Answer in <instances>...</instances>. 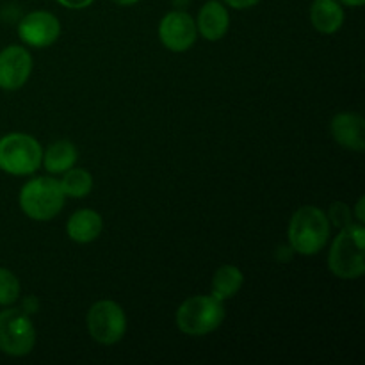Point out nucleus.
Listing matches in <instances>:
<instances>
[{"mask_svg": "<svg viewBox=\"0 0 365 365\" xmlns=\"http://www.w3.org/2000/svg\"><path fill=\"white\" fill-rule=\"evenodd\" d=\"M177 327L182 334L202 337L217 330L225 321L223 302L210 296H192L185 299L177 310Z\"/></svg>", "mask_w": 365, "mask_h": 365, "instance_id": "obj_3", "label": "nucleus"}, {"mask_svg": "<svg viewBox=\"0 0 365 365\" xmlns=\"http://www.w3.org/2000/svg\"><path fill=\"white\" fill-rule=\"evenodd\" d=\"M36 344V328L27 312L6 309L0 312V351L9 356H25Z\"/></svg>", "mask_w": 365, "mask_h": 365, "instance_id": "obj_6", "label": "nucleus"}, {"mask_svg": "<svg viewBox=\"0 0 365 365\" xmlns=\"http://www.w3.org/2000/svg\"><path fill=\"white\" fill-rule=\"evenodd\" d=\"M61 34V24L57 16L48 11H34L24 16L18 25V36L29 46L43 48L57 41Z\"/></svg>", "mask_w": 365, "mask_h": 365, "instance_id": "obj_9", "label": "nucleus"}, {"mask_svg": "<svg viewBox=\"0 0 365 365\" xmlns=\"http://www.w3.org/2000/svg\"><path fill=\"white\" fill-rule=\"evenodd\" d=\"M356 220L360 225H364V198H360L356 203Z\"/></svg>", "mask_w": 365, "mask_h": 365, "instance_id": "obj_22", "label": "nucleus"}, {"mask_svg": "<svg viewBox=\"0 0 365 365\" xmlns=\"http://www.w3.org/2000/svg\"><path fill=\"white\" fill-rule=\"evenodd\" d=\"M41 145L32 135L13 132L0 138V170L24 177L41 166Z\"/></svg>", "mask_w": 365, "mask_h": 365, "instance_id": "obj_5", "label": "nucleus"}, {"mask_svg": "<svg viewBox=\"0 0 365 365\" xmlns=\"http://www.w3.org/2000/svg\"><path fill=\"white\" fill-rule=\"evenodd\" d=\"M61 6L68 7V9H86V7L91 6L95 0H57Z\"/></svg>", "mask_w": 365, "mask_h": 365, "instance_id": "obj_20", "label": "nucleus"}, {"mask_svg": "<svg viewBox=\"0 0 365 365\" xmlns=\"http://www.w3.org/2000/svg\"><path fill=\"white\" fill-rule=\"evenodd\" d=\"M327 216H328V221L334 223L335 227L342 228L346 227V225L351 223V221H349V210L344 203H334V205L330 207V214H327Z\"/></svg>", "mask_w": 365, "mask_h": 365, "instance_id": "obj_19", "label": "nucleus"}, {"mask_svg": "<svg viewBox=\"0 0 365 365\" xmlns=\"http://www.w3.org/2000/svg\"><path fill=\"white\" fill-rule=\"evenodd\" d=\"M77 148L70 141H56L43 152V164L48 173H64L77 163Z\"/></svg>", "mask_w": 365, "mask_h": 365, "instance_id": "obj_15", "label": "nucleus"}, {"mask_svg": "<svg viewBox=\"0 0 365 365\" xmlns=\"http://www.w3.org/2000/svg\"><path fill=\"white\" fill-rule=\"evenodd\" d=\"M198 36L195 20L184 11H171L160 20L159 39L171 52H185L191 48Z\"/></svg>", "mask_w": 365, "mask_h": 365, "instance_id": "obj_8", "label": "nucleus"}, {"mask_svg": "<svg viewBox=\"0 0 365 365\" xmlns=\"http://www.w3.org/2000/svg\"><path fill=\"white\" fill-rule=\"evenodd\" d=\"M59 182L64 196H70V198H84L93 189L91 173L82 168H70L68 171H64L63 180Z\"/></svg>", "mask_w": 365, "mask_h": 365, "instance_id": "obj_17", "label": "nucleus"}, {"mask_svg": "<svg viewBox=\"0 0 365 365\" xmlns=\"http://www.w3.org/2000/svg\"><path fill=\"white\" fill-rule=\"evenodd\" d=\"M64 192L59 180L38 177L29 180L20 191V209L31 220L48 221L61 212L64 205Z\"/></svg>", "mask_w": 365, "mask_h": 365, "instance_id": "obj_4", "label": "nucleus"}, {"mask_svg": "<svg viewBox=\"0 0 365 365\" xmlns=\"http://www.w3.org/2000/svg\"><path fill=\"white\" fill-rule=\"evenodd\" d=\"M242 284H245V277L239 267L230 266V264L221 266L212 278V296L220 302L234 298L241 291Z\"/></svg>", "mask_w": 365, "mask_h": 365, "instance_id": "obj_16", "label": "nucleus"}, {"mask_svg": "<svg viewBox=\"0 0 365 365\" xmlns=\"http://www.w3.org/2000/svg\"><path fill=\"white\" fill-rule=\"evenodd\" d=\"M228 25H230V16L223 4L217 0H209L203 4L196 20V29L203 38L209 41H217L227 34Z\"/></svg>", "mask_w": 365, "mask_h": 365, "instance_id": "obj_12", "label": "nucleus"}, {"mask_svg": "<svg viewBox=\"0 0 365 365\" xmlns=\"http://www.w3.org/2000/svg\"><path fill=\"white\" fill-rule=\"evenodd\" d=\"M339 2L346 4V6H351V7H362L365 4V0H339Z\"/></svg>", "mask_w": 365, "mask_h": 365, "instance_id": "obj_23", "label": "nucleus"}, {"mask_svg": "<svg viewBox=\"0 0 365 365\" xmlns=\"http://www.w3.org/2000/svg\"><path fill=\"white\" fill-rule=\"evenodd\" d=\"M364 118L355 113H342L331 120V135L335 141L344 148L353 152H364L365 138H364Z\"/></svg>", "mask_w": 365, "mask_h": 365, "instance_id": "obj_11", "label": "nucleus"}, {"mask_svg": "<svg viewBox=\"0 0 365 365\" xmlns=\"http://www.w3.org/2000/svg\"><path fill=\"white\" fill-rule=\"evenodd\" d=\"M365 228L360 223H349L342 227L335 237L328 255V266L337 278L355 280L365 273L364 259Z\"/></svg>", "mask_w": 365, "mask_h": 365, "instance_id": "obj_2", "label": "nucleus"}, {"mask_svg": "<svg viewBox=\"0 0 365 365\" xmlns=\"http://www.w3.org/2000/svg\"><path fill=\"white\" fill-rule=\"evenodd\" d=\"M20 298V282L16 274L6 267H0V305L9 307Z\"/></svg>", "mask_w": 365, "mask_h": 365, "instance_id": "obj_18", "label": "nucleus"}, {"mask_svg": "<svg viewBox=\"0 0 365 365\" xmlns=\"http://www.w3.org/2000/svg\"><path fill=\"white\" fill-rule=\"evenodd\" d=\"M102 227L103 221L98 212L91 209H81L71 214L66 225V232L71 241L78 242V245H88V242L98 239V235L102 234Z\"/></svg>", "mask_w": 365, "mask_h": 365, "instance_id": "obj_13", "label": "nucleus"}, {"mask_svg": "<svg viewBox=\"0 0 365 365\" xmlns=\"http://www.w3.org/2000/svg\"><path fill=\"white\" fill-rule=\"evenodd\" d=\"M113 2L118 4V6H134L139 0H113Z\"/></svg>", "mask_w": 365, "mask_h": 365, "instance_id": "obj_24", "label": "nucleus"}, {"mask_svg": "<svg viewBox=\"0 0 365 365\" xmlns=\"http://www.w3.org/2000/svg\"><path fill=\"white\" fill-rule=\"evenodd\" d=\"M287 235L292 252L299 255H316L330 237V221L319 207L305 205L292 214Z\"/></svg>", "mask_w": 365, "mask_h": 365, "instance_id": "obj_1", "label": "nucleus"}, {"mask_svg": "<svg viewBox=\"0 0 365 365\" xmlns=\"http://www.w3.org/2000/svg\"><path fill=\"white\" fill-rule=\"evenodd\" d=\"M310 21L323 34H334L344 24V11L337 0H314L310 6Z\"/></svg>", "mask_w": 365, "mask_h": 365, "instance_id": "obj_14", "label": "nucleus"}, {"mask_svg": "<svg viewBox=\"0 0 365 365\" xmlns=\"http://www.w3.org/2000/svg\"><path fill=\"white\" fill-rule=\"evenodd\" d=\"M32 71V57L24 46L11 45L0 52V88L6 91L20 89Z\"/></svg>", "mask_w": 365, "mask_h": 365, "instance_id": "obj_10", "label": "nucleus"}, {"mask_svg": "<svg viewBox=\"0 0 365 365\" xmlns=\"http://www.w3.org/2000/svg\"><path fill=\"white\" fill-rule=\"evenodd\" d=\"M89 335L100 344H116L127 331V316L116 302H96L88 312Z\"/></svg>", "mask_w": 365, "mask_h": 365, "instance_id": "obj_7", "label": "nucleus"}, {"mask_svg": "<svg viewBox=\"0 0 365 365\" xmlns=\"http://www.w3.org/2000/svg\"><path fill=\"white\" fill-rule=\"evenodd\" d=\"M227 6L234 7V9H248V7L257 6L260 0H223Z\"/></svg>", "mask_w": 365, "mask_h": 365, "instance_id": "obj_21", "label": "nucleus"}]
</instances>
